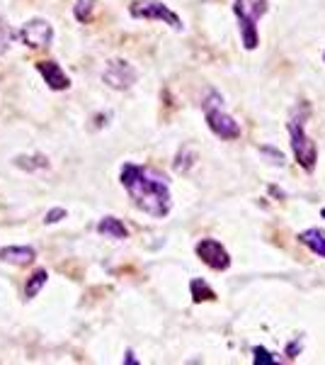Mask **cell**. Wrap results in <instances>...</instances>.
I'll use <instances>...</instances> for the list:
<instances>
[{
  "instance_id": "cell-8",
  "label": "cell",
  "mask_w": 325,
  "mask_h": 365,
  "mask_svg": "<svg viewBox=\"0 0 325 365\" xmlns=\"http://www.w3.org/2000/svg\"><path fill=\"white\" fill-rule=\"evenodd\" d=\"M102 81L110 88H114V91H129V88L139 81V73H136V68L129 61H124V58H114V61H110L107 68H105Z\"/></svg>"
},
{
  "instance_id": "cell-1",
  "label": "cell",
  "mask_w": 325,
  "mask_h": 365,
  "mask_svg": "<svg viewBox=\"0 0 325 365\" xmlns=\"http://www.w3.org/2000/svg\"><path fill=\"white\" fill-rule=\"evenodd\" d=\"M119 180L136 205V210H141L153 220H163L170 215L173 192H170V180L161 170L141 166V163H124L119 170Z\"/></svg>"
},
{
  "instance_id": "cell-9",
  "label": "cell",
  "mask_w": 325,
  "mask_h": 365,
  "mask_svg": "<svg viewBox=\"0 0 325 365\" xmlns=\"http://www.w3.org/2000/svg\"><path fill=\"white\" fill-rule=\"evenodd\" d=\"M37 71L44 78V83L51 88V91H68L70 88V78L63 73V68L54 61H37Z\"/></svg>"
},
{
  "instance_id": "cell-17",
  "label": "cell",
  "mask_w": 325,
  "mask_h": 365,
  "mask_svg": "<svg viewBox=\"0 0 325 365\" xmlns=\"http://www.w3.org/2000/svg\"><path fill=\"white\" fill-rule=\"evenodd\" d=\"M190 166H194V154L185 146V149L175 156V170H177V173H187Z\"/></svg>"
},
{
  "instance_id": "cell-4",
  "label": "cell",
  "mask_w": 325,
  "mask_h": 365,
  "mask_svg": "<svg viewBox=\"0 0 325 365\" xmlns=\"http://www.w3.org/2000/svg\"><path fill=\"white\" fill-rule=\"evenodd\" d=\"M202 105H204V120L214 137L223 141H233L240 137V125L235 122L233 115H228L223 110V98L216 91H209V96L204 98Z\"/></svg>"
},
{
  "instance_id": "cell-18",
  "label": "cell",
  "mask_w": 325,
  "mask_h": 365,
  "mask_svg": "<svg viewBox=\"0 0 325 365\" xmlns=\"http://www.w3.org/2000/svg\"><path fill=\"white\" fill-rule=\"evenodd\" d=\"M252 363H279V358L277 356H272V353L267 351V349H262V346H255L252 349Z\"/></svg>"
},
{
  "instance_id": "cell-13",
  "label": "cell",
  "mask_w": 325,
  "mask_h": 365,
  "mask_svg": "<svg viewBox=\"0 0 325 365\" xmlns=\"http://www.w3.org/2000/svg\"><path fill=\"white\" fill-rule=\"evenodd\" d=\"M190 292H192V302H211V299H216V292L209 287V282L202 280V278H194L190 282Z\"/></svg>"
},
{
  "instance_id": "cell-3",
  "label": "cell",
  "mask_w": 325,
  "mask_h": 365,
  "mask_svg": "<svg viewBox=\"0 0 325 365\" xmlns=\"http://www.w3.org/2000/svg\"><path fill=\"white\" fill-rule=\"evenodd\" d=\"M270 3L267 0H233V15L238 20L240 42L247 51H255L260 44L257 22L267 15Z\"/></svg>"
},
{
  "instance_id": "cell-11",
  "label": "cell",
  "mask_w": 325,
  "mask_h": 365,
  "mask_svg": "<svg viewBox=\"0 0 325 365\" xmlns=\"http://www.w3.org/2000/svg\"><path fill=\"white\" fill-rule=\"evenodd\" d=\"M299 241L311 253H316L318 258H325V232H323V229H318V227L306 229V232L299 234Z\"/></svg>"
},
{
  "instance_id": "cell-21",
  "label": "cell",
  "mask_w": 325,
  "mask_h": 365,
  "mask_svg": "<svg viewBox=\"0 0 325 365\" xmlns=\"http://www.w3.org/2000/svg\"><path fill=\"white\" fill-rule=\"evenodd\" d=\"M297 353H301V344H299V341H294V344H289L287 356L289 358H297Z\"/></svg>"
},
{
  "instance_id": "cell-5",
  "label": "cell",
  "mask_w": 325,
  "mask_h": 365,
  "mask_svg": "<svg viewBox=\"0 0 325 365\" xmlns=\"http://www.w3.org/2000/svg\"><path fill=\"white\" fill-rule=\"evenodd\" d=\"M129 15L136 17V20H158V22H165L173 29L180 32L182 29V20L175 10H170L168 5L161 3V0H134L129 5Z\"/></svg>"
},
{
  "instance_id": "cell-14",
  "label": "cell",
  "mask_w": 325,
  "mask_h": 365,
  "mask_svg": "<svg viewBox=\"0 0 325 365\" xmlns=\"http://www.w3.org/2000/svg\"><path fill=\"white\" fill-rule=\"evenodd\" d=\"M15 166H17V168H22V170H29V173H34V170L49 168V158H46L44 154L17 156V158H15Z\"/></svg>"
},
{
  "instance_id": "cell-7",
  "label": "cell",
  "mask_w": 325,
  "mask_h": 365,
  "mask_svg": "<svg viewBox=\"0 0 325 365\" xmlns=\"http://www.w3.org/2000/svg\"><path fill=\"white\" fill-rule=\"evenodd\" d=\"M22 44H27L29 49H46L51 42H54V27L46 20H29L27 25L20 27L17 32Z\"/></svg>"
},
{
  "instance_id": "cell-22",
  "label": "cell",
  "mask_w": 325,
  "mask_h": 365,
  "mask_svg": "<svg viewBox=\"0 0 325 365\" xmlns=\"http://www.w3.org/2000/svg\"><path fill=\"white\" fill-rule=\"evenodd\" d=\"M124 363H136V358H134V351H127V361Z\"/></svg>"
},
{
  "instance_id": "cell-10",
  "label": "cell",
  "mask_w": 325,
  "mask_h": 365,
  "mask_svg": "<svg viewBox=\"0 0 325 365\" xmlns=\"http://www.w3.org/2000/svg\"><path fill=\"white\" fill-rule=\"evenodd\" d=\"M34 258H37V251L32 246H5V249H0V261L10 263V266H29V263H34Z\"/></svg>"
},
{
  "instance_id": "cell-16",
  "label": "cell",
  "mask_w": 325,
  "mask_h": 365,
  "mask_svg": "<svg viewBox=\"0 0 325 365\" xmlns=\"http://www.w3.org/2000/svg\"><path fill=\"white\" fill-rule=\"evenodd\" d=\"M95 5L97 0H75V8H73V15L78 22H90L92 20V13H95Z\"/></svg>"
},
{
  "instance_id": "cell-20",
  "label": "cell",
  "mask_w": 325,
  "mask_h": 365,
  "mask_svg": "<svg viewBox=\"0 0 325 365\" xmlns=\"http://www.w3.org/2000/svg\"><path fill=\"white\" fill-rule=\"evenodd\" d=\"M8 44H10V32H8V25L0 20V54L8 51Z\"/></svg>"
},
{
  "instance_id": "cell-12",
  "label": "cell",
  "mask_w": 325,
  "mask_h": 365,
  "mask_svg": "<svg viewBox=\"0 0 325 365\" xmlns=\"http://www.w3.org/2000/svg\"><path fill=\"white\" fill-rule=\"evenodd\" d=\"M97 234L122 241V239L129 237V229L124 227V222L117 220V217H102V220H100V225H97Z\"/></svg>"
},
{
  "instance_id": "cell-2",
  "label": "cell",
  "mask_w": 325,
  "mask_h": 365,
  "mask_svg": "<svg viewBox=\"0 0 325 365\" xmlns=\"http://www.w3.org/2000/svg\"><path fill=\"white\" fill-rule=\"evenodd\" d=\"M306 120H309V105H301L294 108L289 115L287 129H289V139H292V151L294 158L306 173H313L318 163V146L309 134H306Z\"/></svg>"
},
{
  "instance_id": "cell-23",
  "label": "cell",
  "mask_w": 325,
  "mask_h": 365,
  "mask_svg": "<svg viewBox=\"0 0 325 365\" xmlns=\"http://www.w3.org/2000/svg\"><path fill=\"white\" fill-rule=\"evenodd\" d=\"M321 215H323V220H325V207H323V212H321Z\"/></svg>"
},
{
  "instance_id": "cell-15",
  "label": "cell",
  "mask_w": 325,
  "mask_h": 365,
  "mask_svg": "<svg viewBox=\"0 0 325 365\" xmlns=\"http://www.w3.org/2000/svg\"><path fill=\"white\" fill-rule=\"evenodd\" d=\"M46 278H49V273H46L44 268H39L37 273H32V275H29V280H27V285H25V297H27V299L37 297L41 287L46 285Z\"/></svg>"
},
{
  "instance_id": "cell-19",
  "label": "cell",
  "mask_w": 325,
  "mask_h": 365,
  "mask_svg": "<svg viewBox=\"0 0 325 365\" xmlns=\"http://www.w3.org/2000/svg\"><path fill=\"white\" fill-rule=\"evenodd\" d=\"M63 217H66V210L63 207H54L49 212V215L44 217V225H56V222H61Z\"/></svg>"
},
{
  "instance_id": "cell-6",
  "label": "cell",
  "mask_w": 325,
  "mask_h": 365,
  "mask_svg": "<svg viewBox=\"0 0 325 365\" xmlns=\"http://www.w3.org/2000/svg\"><path fill=\"white\" fill-rule=\"evenodd\" d=\"M194 253L199 256V261L204 266H209L211 270H228L230 268V253L226 251V246L216 239H202L194 246Z\"/></svg>"
},
{
  "instance_id": "cell-24",
  "label": "cell",
  "mask_w": 325,
  "mask_h": 365,
  "mask_svg": "<svg viewBox=\"0 0 325 365\" xmlns=\"http://www.w3.org/2000/svg\"><path fill=\"white\" fill-rule=\"evenodd\" d=\"M323 61H325V54H323Z\"/></svg>"
}]
</instances>
